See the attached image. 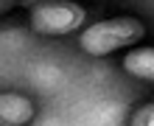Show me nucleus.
I'll return each mask as SVG.
<instances>
[{
  "mask_svg": "<svg viewBox=\"0 0 154 126\" xmlns=\"http://www.w3.org/2000/svg\"><path fill=\"white\" fill-rule=\"evenodd\" d=\"M146 37V25H143L137 17H109V20H101L79 37L81 51L90 53V56H109V53L129 48V45L140 42Z\"/></svg>",
  "mask_w": 154,
  "mask_h": 126,
  "instance_id": "obj_1",
  "label": "nucleus"
},
{
  "mask_svg": "<svg viewBox=\"0 0 154 126\" xmlns=\"http://www.w3.org/2000/svg\"><path fill=\"white\" fill-rule=\"evenodd\" d=\"M87 20L84 6L73 0H45L39 6H31L28 11V28L42 37H65L81 28Z\"/></svg>",
  "mask_w": 154,
  "mask_h": 126,
  "instance_id": "obj_2",
  "label": "nucleus"
},
{
  "mask_svg": "<svg viewBox=\"0 0 154 126\" xmlns=\"http://www.w3.org/2000/svg\"><path fill=\"white\" fill-rule=\"evenodd\" d=\"M34 101L23 93H0V126H25L34 118Z\"/></svg>",
  "mask_w": 154,
  "mask_h": 126,
  "instance_id": "obj_3",
  "label": "nucleus"
},
{
  "mask_svg": "<svg viewBox=\"0 0 154 126\" xmlns=\"http://www.w3.org/2000/svg\"><path fill=\"white\" fill-rule=\"evenodd\" d=\"M123 70L134 78H146V81L154 84V48H149V45H140V48H132L126 51L123 56Z\"/></svg>",
  "mask_w": 154,
  "mask_h": 126,
  "instance_id": "obj_4",
  "label": "nucleus"
},
{
  "mask_svg": "<svg viewBox=\"0 0 154 126\" xmlns=\"http://www.w3.org/2000/svg\"><path fill=\"white\" fill-rule=\"evenodd\" d=\"M129 126H154V101L140 104L137 109H134V115H132Z\"/></svg>",
  "mask_w": 154,
  "mask_h": 126,
  "instance_id": "obj_5",
  "label": "nucleus"
},
{
  "mask_svg": "<svg viewBox=\"0 0 154 126\" xmlns=\"http://www.w3.org/2000/svg\"><path fill=\"white\" fill-rule=\"evenodd\" d=\"M11 8H17V0H0V14H8Z\"/></svg>",
  "mask_w": 154,
  "mask_h": 126,
  "instance_id": "obj_6",
  "label": "nucleus"
},
{
  "mask_svg": "<svg viewBox=\"0 0 154 126\" xmlns=\"http://www.w3.org/2000/svg\"><path fill=\"white\" fill-rule=\"evenodd\" d=\"M45 0H17V6H39Z\"/></svg>",
  "mask_w": 154,
  "mask_h": 126,
  "instance_id": "obj_7",
  "label": "nucleus"
}]
</instances>
